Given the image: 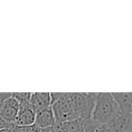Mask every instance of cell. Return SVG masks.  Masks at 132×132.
I'll use <instances>...</instances> for the list:
<instances>
[{"label": "cell", "instance_id": "6da1fadb", "mask_svg": "<svg viewBox=\"0 0 132 132\" xmlns=\"http://www.w3.org/2000/svg\"><path fill=\"white\" fill-rule=\"evenodd\" d=\"M119 114V107L111 93L98 92L90 119L100 126H104L111 122Z\"/></svg>", "mask_w": 132, "mask_h": 132}, {"label": "cell", "instance_id": "7a4b0ae2", "mask_svg": "<svg viewBox=\"0 0 132 132\" xmlns=\"http://www.w3.org/2000/svg\"><path fill=\"white\" fill-rule=\"evenodd\" d=\"M96 96H97V93L95 92L71 93L72 107H73L77 119H88L92 118V113L96 101Z\"/></svg>", "mask_w": 132, "mask_h": 132}, {"label": "cell", "instance_id": "3957f363", "mask_svg": "<svg viewBox=\"0 0 132 132\" xmlns=\"http://www.w3.org/2000/svg\"><path fill=\"white\" fill-rule=\"evenodd\" d=\"M56 122H69L77 119L72 107L71 93H62L61 97L51 105Z\"/></svg>", "mask_w": 132, "mask_h": 132}, {"label": "cell", "instance_id": "277c9868", "mask_svg": "<svg viewBox=\"0 0 132 132\" xmlns=\"http://www.w3.org/2000/svg\"><path fill=\"white\" fill-rule=\"evenodd\" d=\"M19 110V103L12 96L0 104V118L8 124H14Z\"/></svg>", "mask_w": 132, "mask_h": 132}, {"label": "cell", "instance_id": "5b68a950", "mask_svg": "<svg viewBox=\"0 0 132 132\" xmlns=\"http://www.w3.org/2000/svg\"><path fill=\"white\" fill-rule=\"evenodd\" d=\"M64 125L65 132H95L101 127L92 119H77L64 122Z\"/></svg>", "mask_w": 132, "mask_h": 132}, {"label": "cell", "instance_id": "8992f818", "mask_svg": "<svg viewBox=\"0 0 132 132\" xmlns=\"http://www.w3.org/2000/svg\"><path fill=\"white\" fill-rule=\"evenodd\" d=\"M36 111L30 102L19 104V110L14 124L17 126H31L35 124Z\"/></svg>", "mask_w": 132, "mask_h": 132}, {"label": "cell", "instance_id": "52a82bcc", "mask_svg": "<svg viewBox=\"0 0 132 132\" xmlns=\"http://www.w3.org/2000/svg\"><path fill=\"white\" fill-rule=\"evenodd\" d=\"M132 115L119 113L116 119L106 125L110 132H131Z\"/></svg>", "mask_w": 132, "mask_h": 132}, {"label": "cell", "instance_id": "ba28073f", "mask_svg": "<svg viewBox=\"0 0 132 132\" xmlns=\"http://www.w3.org/2000/svg\"><path fill=\"white\" fill-rule=\"evenodd\" d=\"M119 107V113L132 115V95L130 92H111Z\"/></svg>", "mask_w": 132, "mask_h": 132}, {"label": "cell", "instance_id": "9c48e42d", "mask_svg": "<svg viewBox=\"0 0 132 132\" xmlns=\"http://www.w3.org/2000/svg\"><path fill=\"white\" fill-rule=\"evenodd\" d=\"M55 122H56V121H55L53 112V110H52L51 106L36 111L35 124L40 129L41 128L53 127Z\"/></svg>", "mask_w": 132, "mask_h": 132}, {"label": "cell", "instance_id": "30bf717a", "mask_svg": "<svg viewBox=\"0 0 132 132\" xmlns=\"http://www.w3.org/2000/svg\"><path fill=\"white\" fill-rule=\"evenodd\" d=\"M30 103L34 107L35 111L50 107L51 106L50 92H32Z\"/></svg>", "mask_w": 132, "mask_h": 132}, {"label": "cell", "instance_id": "8fae6325", "mask_svg": "<svg viewBox=\"0 0 132 132\" xmlns=\"http://www.w3.org/2000/svg\"><path fill=\"white\" fill-rule=\"evenodd\" d=\"M32 92H11V96L18 101L19 104L30 102Z\"/></svg>", "mask_w": 132, "mask_h": 132}, {"label": "cell", "instance_id": "7c38bea8", "mask_svg": "<svg viewBox=\"0 0 132 132\" xmlns=\"http://www.w3.org/2000/svg\"><path fill=\"white\" fill-rule=\"evenodd\" d=\"M53 132H65V125L64 122H55L53 126Z\"/></svg>", "mask_w": 132, "mask_h": 132}, {"label": "cell", "instance_id": "4fadbf2b", "mask_svg": "<svg viewBox=\"0 0 132 132\" xmlns=\"http://www.w3.org/2000/svg\"><path fill=\"white\" fill-rule=\"evenodd\" d=\"M11 96V92H0V104Z\"/></svg>", "mask_w": 132, "mask_h": 132}, {"label": "cell", "instance_id": "5bb4252c", "mask_svg": "<svg viewBox=\"0 0 132 132\" xmlns=\"http://www.w3.org/2000/svg\"><path fill=\"white\" fill-rule=\"evenodd\" d=\"M10 125H11V124H8V123L6 122L4 119L0 118V129H2V128H10Z\"/></svg>", "mask_w": 132, "mask_h": 132}, {"label": "cell", "instance_id": "9a60e30c", "mask_svg": "<svg viewBox=\"0 0 132 132\" xmlns=\"http://www.w3.org/2000/svg\"><path fill=\"white\" fill-rule=\"evenodd\" d=\"M95 132H110V130H109V128H107L106 125H104V126H101L99 128H98L97 130H96Z\"/></svg>", "mask_w": 132, "mask_h": 132}, {"label": "cell", "instance_id": "2e32d148", "mask_svg": "<svg viewBox=\"0 0 132 132\" xmlns=\"http://www.w3.org/2000/svg\"><path fill=\"white\" fill-rule=\"evenodd\" d=\"M0 132H13V131H12L10 128H2V129H0Z\"/></svg>", "mask_w": 132, "mask_h": 132}]
</instances>
